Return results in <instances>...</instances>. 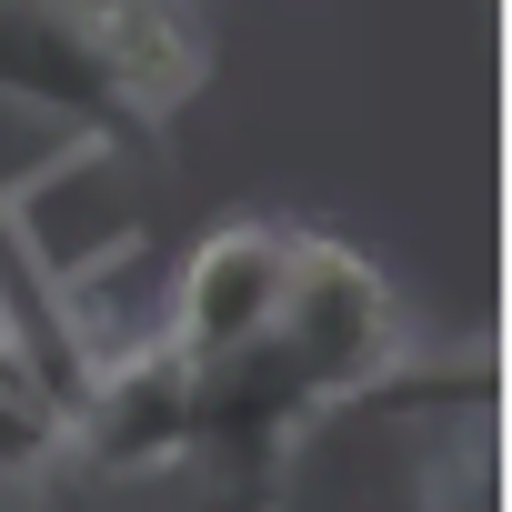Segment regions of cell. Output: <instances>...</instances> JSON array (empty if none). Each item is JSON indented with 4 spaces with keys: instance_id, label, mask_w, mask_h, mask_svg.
Listing matches in <instances>:
<instances>
[{
    "instance_id": "6da1fadb",
    "label": "cell",
    "mask_w": 512,
    "mask_h": 512,
    "mask_svg": "<svg viewBox=\"0 0 512 512\" xmlns=\"http://www.w3.org/2000/svg\"><path fill=\"white\" fill-rule=\"evenodd\" d=\"M201 452V372L151 332L121 362H91V392L61 412V462L91 482H151Z\"/></svg>"
},
{
    "instance_id": "7a4b0ae2",
    "label": "cell",
    "mask_w": 512,
    "mask_h": 512,
    "mask_svg": "<svg viewBox=\"0 0 512 512\" xmlns=\"http://www.w3.org/2000/svg\"><path fill=\"white\" fill-rule=\"evenodd\" d=\"M282 282H292V231H272V221H221L211 241H191V262L161 282V322H151V332H161L191 372H221V362H241L251 342L272 332Z\"/></svg>"
},
{
    "instance_id": "3957f363",
    "label": "cell",
    "mask_w": 512,
    "mask_h": 512,
    "mask_svg": "<svg viewBox=\"0 0 512 512\" xmlns=\"http://www.w3.org/2000/svg\"><path fill=\"white\" fill-rule=\"evenodd\" d=\"M91 71H101L111 101H131V111H171V101L201 81V41L161 11V0H141V11H121L111 31H91Z\"/></svg>"
},
{
    "instance_id": "277c9868",
    "label": "cell",
    "mask_w": 512,
    "mask_h": 512,
    "mask_svg": "<svg viewBox=\"0 0 512 512\" xmlns=\"http://www.w3.org/2000/svg\"><path fill=\"white\" fill-rule=\"evenodd\" d=\"M31 512H111V482H91V472L51 462V472H31Z\"/></svg>"
},
{
    "instance_id": "5b68a950",
    "label": "cell",
    "mask_w": 512,
    "mask_h": 512,
    "mask_svg": "<svg viewBox=\"0 0 512 512\" xmlns=\"http://www.w3.org/2000/svg\"><path fill=\"white\" fill-rule=\"evenodd\" d=\"M0 402H41V412H61L51 392H41V372H31V352H21V322L0 312Z\"/></svg>"
},
{
    "instance_id": "8992f818",
    "label": "cell",
    "mask_w": 512,
    "mask_h": 512,
    "mask_svg": "<svg viewBox=\"0 0 512 512\" xmlns=\"http://www.w3.org/2000/svg\"><path fill=\"white\" fill-rule=\"evenodd\" d=\"M121 11H141V0H51V21H71L81 41H91V31H111Z\"/></svg>"
}]
</instances>
